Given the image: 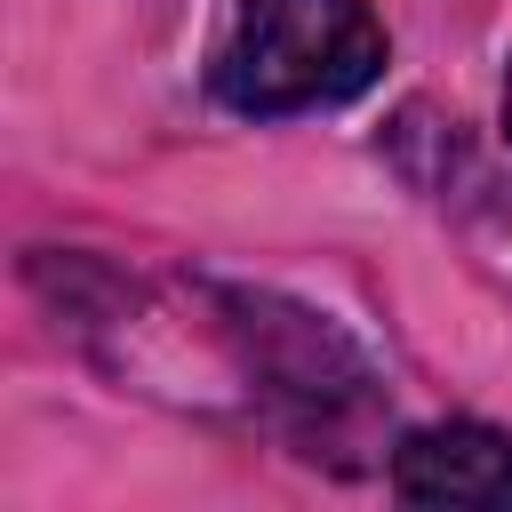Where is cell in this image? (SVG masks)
<instances>
[{"instance_id":"3","label":"cell","mask_w":512,"mask_h":512,"mask_svg":"<svg viewBox=\"0 0 512 512\" xmlns=\"http://www.w3.org/2000/svg\"><path fill=\"white\" fill-rule=\"evenodd\" d=\"M504 128H512V72H504Z\"/></svg>"},{"instance_id":"1","label":"cell","mask_w":512,"mask_h":512,"mask_svg":"<svg viewBox=\"0 0 512 512\" xmlns=\"http://www.w3.org/2000/svg\"><path fill=\"white\" fill-rule=\"evenodd\" d=\"M384 72V32L360 0H240L208 64L216 96L248 120L320 112Z\"/></svg>"},{"instance_id":"2","label":"cell","mask_w":512,"mask_h":512,"mask_svg":"<svg viewBox=\"0 0 512 512\" xmlns=\"http://www.w3.org/2000/svg\"><path fill=\"white\" fill-rule=\"evenodd\" d=\"M392 488L408 504H512V440L496 424H432L392 456Z\"/></svg>"}]
</instances>
